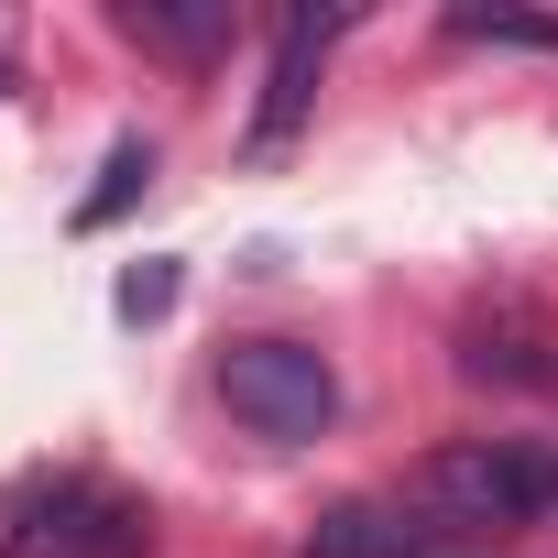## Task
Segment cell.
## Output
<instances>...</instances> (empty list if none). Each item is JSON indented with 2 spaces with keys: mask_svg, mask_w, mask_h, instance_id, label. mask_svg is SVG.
<instances>
[{
  "mask_svg": "<svg viewBox=\"0 0 558 558\" xmlns=\"http://www.w3.org/2000/svg\"><path fill=\"white\" fill-rule=\"evenodd\" d=\"M460 373L504 395H558V318L536 296H482L460 318Z\"/></svg>",
  "mask_w": 558,
  "mask_h": 558,
  "instance_id": "cell-5",
  "label": "cell"
},
{
  "mask_svg": "<svg viewBox=\"0 0 558 558\" xmlns=\"http://www.w3.org/2000/svg\"><path fill=\"white\" fill-rule=\"evenodd\" d=\"M121 34H143V45H165V56H219V45H230V0H132Z\"/></svg>",
  "mask_w": 558,
  "mask_h": 558,
  "instance_id": "cell-7",
  "label": "cell"
},
{
  "mask_svg": "<svg viewBox=\"0 0 558 558\" xmlns=\"http://www.w3.org/2000/svg\"><path fill=\"white\" fill-rule=\"evenodd\" d=\"M329 45H340V12H286V23H274V66H263V99H252V132H241V154H252V165H274V154L307 132Z\"/></svg>",
  "mask_w": 558,
  "mask_h": 558,
  "instance_id": "cell-4",
  "label": "cell"
},
{
  "mask_svg": "<svg viewBox=\"0 0 558 558\" xmlns=\"http://www.w3.org/2000/svg\"><path fill=\"white\" fill-rule=\"evenodd\" d=\"M219 395H230V416L252 427V438H329V416H340V373H329V351L318 340H230L219 351Z\"/></svg>",
  "mask_w": 558,
  "mask_h": 558,
  "instance_id": "cell-3",
  "label": "cell"
},
{
  "mask_svg": "<svg viewBox=\"0 0 558 558\" xmlns=\"http://www.w3.org/2000/svg\"><path fill=\"white\" fill-rule=\"evenodd\" d=\"M0 558H154V504L99 471H23L0 482Z\"/></svg>",
  "mask_w": 558,
  "mask_h": 558,
  "instance_id": "cell-2",
  "label": "cell"
},
{
  "mask_svg": "<svg viewBox=\"0 0 558 558\" xmlns=\"http://www.w3.org/2000/svg\"><path fill=\"white\" fill-rule=\"evenodd\" d=\"M438 536H504V525H536L558 504V449L536 438H449L427 449L405 482H395Z\"/></svg>",
  "mask_w": 558,
  "mask_h": 558,
  "instance_id": "cell-1",
  "label": "cell"
},
{
  "mask_svg": "<svg viewBox=\"0 0 558 558\" xmlns=\"http://www.w3.org/2000/svg\"><path fill=\"white\" fill-rule=\"evenodd\" d=\"M460 34H482V45H558V23H525V12H460Z\"/></svg>",
  "mask_w": 558,
  "mask_h": 558,
  "instance_id": "cell-10",
  "label": "cell"
},
{
  "mask_svg": "<svg viewBox=\"0 0 558 558\" xmlns=\"http://www.w3.org/2000/svg\"><path fill=\"white\" fill-rule=\"evenodd\" d=\"M460 536H438L405 493H351L307 525V558H449Z\"/></svg>",
  "mask_w": 558,
  "mask_h": 558,
  "instance_id": "cell-6",
  "label": "cell"
},
{
  "mask_svg": "<svg viewBox=\"0 0 558 558\" xmlns=\"http://www.w3.org/2000/svg\"><path fill=\"white\" fill-rule=\"evenodd\" d=\"M143 186H154V143H143V132H121V143H110V165H99V186L77 197V230H110Z\"/></svg>",
  "mask_w": 558,
  "mask_h": 558,
  "instance_id": "cell-8",
  "label": "cell"
},
{
  "mask_svg": "<svg viewBox=\"0 0 558 558\" xmlns=\"http://www.w3.org/2000/svg\"><path fill=\"white\" fill-rule=\"evenodd\" d=\"M175 307V263H132L121 274V318H165Z\"/></svg>",
  "mask_w": 558,
  "mask_h": 558,
  "instance_id": "cell-9",
  "label": "cell"
}]
</instances>
